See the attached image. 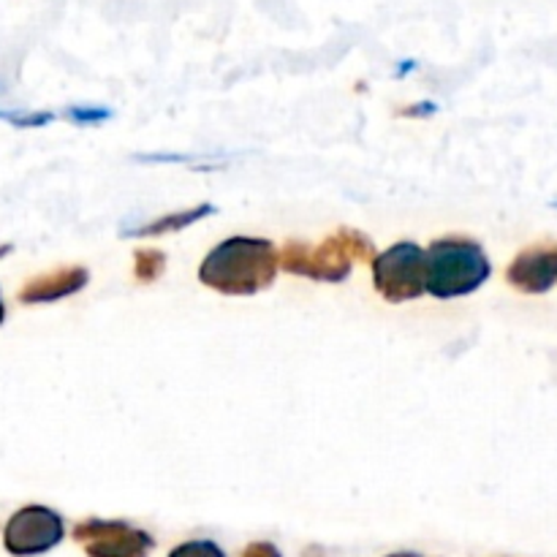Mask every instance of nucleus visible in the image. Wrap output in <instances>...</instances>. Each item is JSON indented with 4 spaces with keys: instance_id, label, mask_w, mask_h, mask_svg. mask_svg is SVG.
Returning <instances> with one entry per match:
<instances>
[{
    "instance_id": "f257e3e1",
    "label": "nucleus",
    "mask_w": 557,
    "mask_h": 557,
    "mask_svg": "<svg viewBox=\"0 0 557 557\" xmlns=\"http://www.w3.org/2000/svg\"><path fill=\"white\" fill-rule=\"evenodd\" d=\"M277 245L267 237H226L199 264L201 286L223 297H256L275 283Z\"/></svg>"
},
{
    "instance_id": "f03ea898",
    "label": "nucleus",
    "mask_w": 557,
    "mask_h": 557,
    "mask_svg": "<svg viewBox=\"0 0 557 557\" xmlns=\"http://www.w3.org/2000/svg\"><path fill=\"white\" fill-rule=\"evenodd\" d=\"M373 239L357 228H337L321 245L299 243L288 239L277 250V264L283 272L299 277H310L319 283H343L354 270V261H373L375 259Z\"/></svg>"
},
{
    "instance_id": "7ed1b4c3",
    "label": "nucleus",
    "mask_w": 557,
    "mask_h": 557,
    "mask_svg": "<svg viewBox=\"0 0 557 557\" xmlns=\"http://www.w3.org/2000/svg\"><path fill=\"white\" fill-rule=\"evenodd\" d=\"M428 256V283L424 294L435 299H457L479 292L493 275L490 256L482 245L462 234H446L430 243Z\"/></svg>"
},
{
    "instance_id": "20e7f679",
    "label": "nucleus",
    "mask_w": 557,
    "mask_h": 557,
    "mask_svg": "<svg viewBox=\"0 0 557 557\" xmlns=\"http://www.w3.org/2000/svg\"><path fill=\"white\" fill-rule=\"evenodd\" d=\"M373 270V286L386 302L403 305L413 302L424 294V283H428V256L424 248L417 243L389 245L386 250L375 253L370 261Z\"/></svg>"
},
{
    "instance_id": "39448f33",
    "label": "nucleus",
    "mask_w": 557,
    "mask_h": 557,
    "mask_svg": "<svg viewBox=\"0 0 557 557\" xmlns=\"http://www.w3.org/2000/svg\"><path fill=\"white\" fill-rule=\"evenodd\" d=\"M65 536V522L49 506H22L3 528V547L14 557H36L58 547Z\"/></svg>"
},
{
    "instance_id": "423d86ee",
    "label": "nucleus",
    "mask_w": 557,
    "mask_h": 557,
    "mask_svg": "<svg viewBox=\"0 0 557 557\" xmlns=\"http://www.w3.org/2000/svg\"><path fill=\"white\" fill-rule=\"evenodd\" d=\"M87 557H147L156 549V539L123 520H85L71 531Z\"/></svg>"
},
{
    "instance_id": "0eeeda50",
    "label": "nucleus",
    "mask_w": 557,
    "mask_h": 557,
    "mask_svg": "<svg viewBox=\"0 0 557 557\" xmlns=\"http://www.w3.org/2000/svg\"><path fill=\"white\" fill-rule=\"evenodd\" d=\"M506 281L520 294H547L557 283V243H536L520 250L506 270Z\"/></svg>"
},
{
    "instance_id": "6e6552de",
    "label": "nucleus",
    "mask_w": 557,
    "mask_h": 557,
    "mask_svg": "<svg viewBox=\"0 0 557 557\" xmlns=\"http://www.w3.org/2000/svg\"><path fill=\"white\" fill-rule=\"evenodd\" d=\"M87 283H90V272H87V267H79V264L58 267V270H49L44 272V275H33L30 281H25V286L20 288V302L22 305L60 302V299L79 294Z\"/></svg>"
},
{
    "instance_id": "1a4fd4ad",
    "label": "nucleus",
    "mask_w": 557,
    "mask_h": 557,
    "mask_svg": "<svg viewBox=\"0 0 557 557\" xmlns=\"http://www.w3.org/2000/svg\"><path fill=\"white\" fill-rule=\"evenodd\" d=\"M218 207L210 205V201H201V205L190 207V210H180V212H166V215H158L156 221H145V223H128L123 226V237L139 239V237H172V234L185 232L194 223L205 221V218L215 215Z\"/></svg>"
},
{
    "instance_id": "9d476101",
    "label": "nucleus",
    "mask_w": 557,
    "mask_h": 557,
    "mask_svg": "<svg viewBox=\"0 0 557 557\" xmlns=\"http://www.w3.org/2000/svg\"><path fill=\"white\" fill-rule=\"evenodd\" d=\"M166 272V253L158 248H139L134 253V277L139 283H156Z\"/></svg>"
},
{
    "instance_id": "9b49d317",
    "label": "nucleus",
    "mask_w": 557,
    "mask_h": 557,
    "mask_svg": "<svg viewBox=\"0 0 557 557\" xmlns=\"http://www.w3.org/2000/svg\"><path fill=\"white\" fill-rule=\"evenodd\" d=\"M63 117L69 120V123L87 128V125H101V123H107V120H112V109L96 107V103H82V107L76 103V107L65 109Z\"/></svg>"
},
{
    "instance_id": "f8f14e48",
    "label": "nucleus",
    "mask_w": 557,
    "mask_h": 557,
    "mask_svg": "<svg viewBox=\"0 0 557 557\" xmlns=\"http://www.w3.org/2000/svg\"><path fill=\"white\" fill-rule=\"evenodd\" d=\"M169 557H226V553L210 539H196V542H185L174 547Z\"/></svg>"
},
{
    "instance_id": "ddd939ff",
    "label": "nucleus",
    "mask_w": 557,
    "mask_h": 557,
    "mask_svg": "<svg viewBox=\"0 0 557 557\" xmlns=\"http://www.w3.org/2000/svg\"><path fill=\"white\" fill-rule=\"evenodd\" d=\"M0 120L11 123L14 128H44L54 120V112H3Z\"/></svg>"
},
{
    "instance_id": "4468645a",
    "label": "nucleus",
    "mask_w": 557,
    "mask_h": 557,
    "mask_svg": "<svg viewBox=\"0 0 557 557\" xmlns=\"http://www.w3.org/2000/svg\"><path fill=\"white\" fill-rule=\"evenodd\" d=\"M239 557H283L281 549L270 542H253L239 553Z\"/></svg>"
},
{
    "instance_id": "2eb2a0df",
    "label": "nucleus",
    "mask_w": 557,
    "mask_h": 557,
    "mask_svg": "<svg viewBox=\"0 0 557 557\" xmlns=\"http://www.w3.org/2000/svg\"><path fill=\"white\" fill-rule=\"evenodd\" d=\"M435 112V103H417V107L406 109L403 114H408V117H417V114H433Z\"/></svg>"
},
{
    "instance_id": "dca6fc26",
    "label": "nucleus",
    "mask_w": 557,
    "mask_h": 557,
    "mask_svg": "<svg viewBox=\"0 0 557 557\" xmlns=\"http://www.w3.org/2000/svg\"><path fill=\"white\" fill-rule=\"evenodd\" d=\"M11 250H14V245H9V243H3V245H0V259H5V256H9Z\"/></svg>"
},
{
    "instance_id": "f3484780",
    "label": "nucleus",
    "mask_w": 557,
    "mask_h": 557,
    "mask_svg": "<svg viewBox=\"0 0 557 557\" xmlns=\"http://www.w3.org/2000/svg\"><path fill=\"white\" fill-rule=\"evenodd\" d=\"M5 321V302H3V294H0V326H3Z\"/></svg>"
},
{
    "instance_id": "a211bd4d",
    "label": "nucleus",
    "mask_w": 557,
    "mask_h": 557,
    "mask_svg": "<svg viewBox=\"0 0 557 557\" xmlns=\"http://www.w3.org/2000/svg\"><path fill=\"white\" fill-rule=\"evenodd\" d=\"M386 557H422V555H417V553H395V555H386Z\"/></svg>"
},
{
    "instance_id": "6ab92c4d",
    "label": "nucleus",
    "mask_w": 557,
    "mask_h": 557,
    "mask_svg": "<svg viewBox=\"0 0 557 557\" xmlns=\"http://www.w3.org/2000/svg\"><path fill=\"white\" fill-rule=\"evenodd\" d=\"M549 207H553V210H557V199H555V201H549Z\"/></svg>"
},
{
    "instance_id": "aec40b11",
    "label": "nucleus",
    "mask_w": 557,
    "mask_h": 557,
    "mask_svg": "<svg viewBox=\"0 0 557 557\" xmlns=\"http://www.w3.org/2000/svg\"><path fill=\"white\" fill-rule=\"evenodd\" d=\"M0 114H3V112H0Z\"/></svg>"
}]
</instances>
